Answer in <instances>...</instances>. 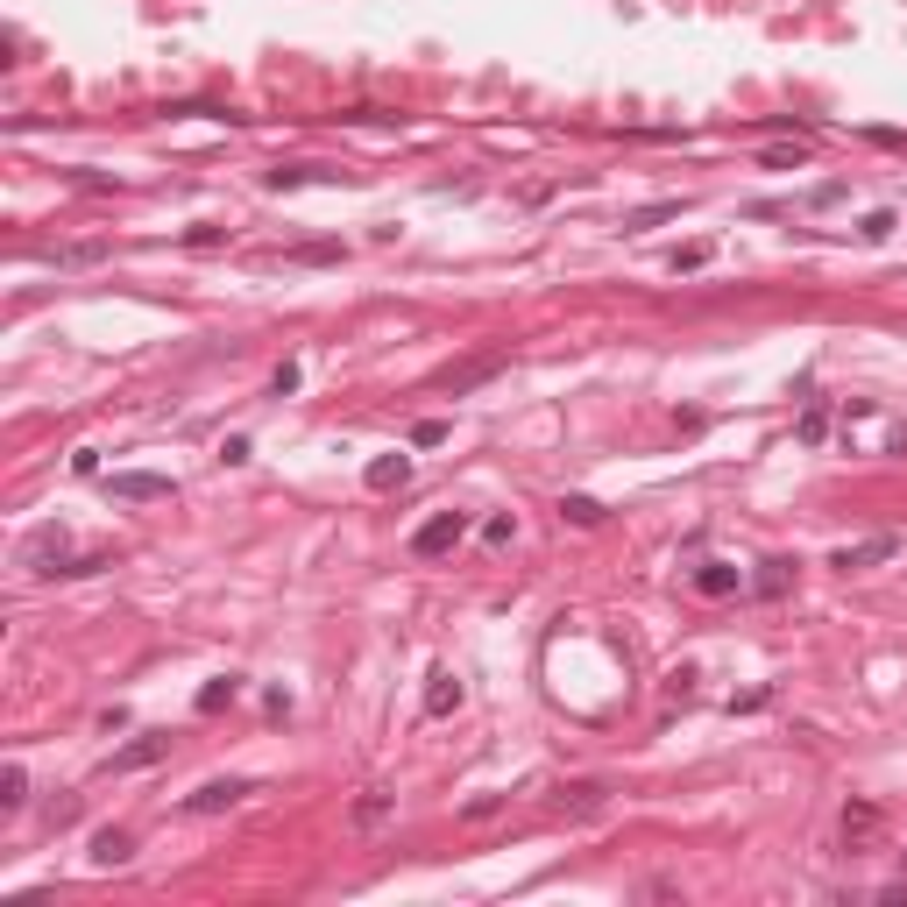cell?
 Masks as SVG:
<instances>
[{
    "label": "cell",
    "mask_w": 907,
    "mask_h": 907,
    "mask_svg": "<svg viewBox=\"0 0 907 907\" xmlns=\"http://www.w3.org/2000/svg\"><path fill=\"white\" fill-rule=\"evenodd\" d=\"M504 348H475V355H461V362H447V369H433V390L440 397H468V390H482V383H497L504 376Z\"/></svg>",
    "instance_id": "obj_1"
},
{
    "label": "cell",
    "mask_w": 907,
    "mask_h": 907,
    "mask_svg": "<svg viewBox=\"0 0 907 907\" xmlns=\"http://www.w3.org/2000/svg\"><path fill=\"white\" fill-rule=\"evenodd\" d=\"M461 539H468V518L461 511H433L419 532H411V553H419V560H447Z\"/></svg>",
    "instance_id": "obj_2"
},
{
    "label": "cell",
    "mask_w": 907,
    "mask_h": 907,
    "mask_svg": "<svg viewBox=\"0 0 907 907\" xmlns=\"http://www.w3.org/2000/svg\"><path fill=\"white\" fill-rule=\"evenodd\" d=\"M249 794H256V780H234V773H227V780L192 787V794H185V815H227L234 801H249Z\"/></svg>",
    "instance_id": "obj_3"
},
{
    "label": "cell",
    "mask_w": 907,
    "mask_h": 907,
    "mask_svg": "<svg viewBox=\"0 0 907 907\" xmlns=\"http://www.w3.org/2000/svg\"><path fill=\"white\" fill-rule=\"evenodd\" d=\"M844 851H872L879 844V830H886V815H879V801H844Z\"/></svg>",
    "instance_id": "obj_4"
},
{
    "label": "cell",
    "mask_w": 907,
    "mask_h": 907,
    "mask_svg": "<svg viewBox=\"0 0 907 907\" xmlns=\"http://www.w3.org/2000/svg\"><path fill=\"white\" fill-rule=\"evenodd\" d=\"M22 567L57 574V567H64V525H36V532L22 539Z\"/></svg>",
    "instance_id": "obj_5"
},
{
    "label": "cell",
    "mask_w": 907,
    "mask_h": 907,
    "mask_svg": "<svg viewBox=\"0 0 907 907\" xmlns=\"http://www.w3.org/2000/svg\"><path fill=\"white\" fill-rule=\"evenodd\" d=\"M114 497H121V504H163V497H178V482H171V475H142V468H128V475H114Z\"/></svg>",
    "instance_id": "obj_6"
},
{
    "label": "cell",
    "mask_w": 907,
    "mask_h": 907,
    "mask_svg": "<svg viewBox=\"0 0 907 907\" xmlns=\"http://www.w3.org/2000/svg\"><path fill=\"white\" fill-rule=\"evenodd\" d=\"M156 759H171V737H163V730L135 737V745H121V752L107 759V773H142V766H156Z\"/></svg>",
    "instance_id": "obj_7"
},
{
    "label": "cell",
    "mask_w": 907,
    "mask_h": 907,
    "mask_svg": "<svg viewBox=\"0 0 907 907\" xmlns=\"http://www.w3.org/2000/svg\"><path fill=\"white\" fill-rule=\"evenodd\" d=\"M893 553H900V539H893V532H872V539H858V546H837L830 567L851 574V567H879V560H893Z\"/></svg>",
    "instance_id": "obj_8"
},
{
    "label": "cell",
    "mask_w": 907,
    "mask_h": 907,
    "mask_svg": "<svg viewBox=\"0 0 907 907\" xmlns=\"http://www.w3.org/2000/svg\"><path fill=\"white\" fill-rule=\"evenodd\" d=\"M688 582H695V596H709V603H723V596H737V589H745V574H737L730 560H702V567L688 574Z\"/></svg>",
    "instance_id": "obj_9"
},
{
    "label": "cell",
    "mask_w": 907,
    "mask_h": 907,
    "mask_svg": "<svg viewBox=\"0 0 907 907\" xmlns=\"http://www.w3.org/2000/svg\"><path fill=\"white\" fill-rule=\"evenodd\" d=\"M603 801H610V787H603V780H574V787H560V794H553V808H560V815H596Z\"/></svg>",
    "instance_id": "obj_10"
},
{
    "label": "cell",
    "mask_w": 907,
    "mask_h": 907,
    "mask_svg": "<svg viewBox=\"0 0 907 907\" xmlns=\"http://www.w3.org/2000/svg\"><path fill=\"white\" fill-rule=\"evenodd\" d=\"M362 482H369V489H404V482H411V454H376V461L362 468Z\"/></svg>",
    "instance_id": "obj_11"
},
{
    "label": "cell",
    "mask_w": 907,
    "mask_h": 907,
    "mask_svg": "<svg viewBox=\"0 0 907 907\" xmlns=\"http://www.w3.org/2000/svg\"><path fill=\"white\" fill-rule=\"evenodd\" d=\"M461 709V681L440 667V674H426V716H454Z\"/></svg>",
    "instance_id": "obj_12"
},
{
    "label": "cell",
    "mask_w": 907,
    "mask_h": 907,
    "mask_svg": "<svg viewBox=\"0 0 907 907\" xmlns=\"http://www.w3.org/2000/svg\"><path fill=\"white\" fill-rule=\"evenodd\" d=\"M681 206H688V199H652V206H631V213H624V234H645V227H659V220H681Z\"/></svg>",
    "instance_id": "obj_13"
},
{
    "label": "cell",
    "mask_w": 907,
    "mask_h": 907,
    "mask_svg": "<svg viewBox=\"0 0 907 907\" xmlns=\"http://www.w3.org/2000/svg\"><path fill=\"white\" fill-rule=\"evenodd\" d=\"M128 858H135V837L128 830H100L93 837V865H128Z\"/></svg>",
    "instance_id": "obj_14"
},
{
    "label": "cell",
    "mask_w": 907,
    "mask_h": 907,
    "mask_svg": "<svg viewBox=\"0 0 907 907\" xmlns=\"http://www.w3.org/2000/svg\"><path fill=\"white\" fill-rule=\"evenodd\" d=\"M752 589H759V596H766V603H780V596H787V589H794V560H766V567H759V582H752Z\"/></svg>",
    "instance_id": "obj_15"
},
{
    "label": "cell",
    "mask_w": 907,
    "mask_h": 907,
    "mask_svg": "<svg viewBox=\"0 0 907 907\" xmlns=\"http://www.w3.org/2000/svg\"><path fill=\"white\" fill-rule=\"evenodd\" d=\"M794 433H801V447H822V440H830V404H808Z\"/></svg>",
    "instance_id": "obj_16"
},
{
    "label": "cell",
    "mask_w": 907,
    "mask_h": 907,
    "mask_svg": "<svg viewBox=\"0 0 907 907\" xmlns=\"http://www.w3.org/2000/svg\"><path fill=\"white\" fill-rule=\"evenodd\" d=\"M312 178H326L319 163H277V171H270V192H291V185H312Z\"/></svg>",
    "instance_id": "obj_17"
},
{
    "label": "cell",
    "mask_w": 907,
    "mask_h": 907,
    "mask_svg": "<svg viewBox=\"0 0 907 907\" xmlns=\"http://www.w3.org/2000/svg\"><path fill=\"white\" fill-rule=\"evenodd\" d=\"M22 801H29V773H22V766H8V773H0V815H15Z\"/></svg>",
    "instance_id": "obj_18"
},
{
    "label": "cell",
    "mask_w": 907,
    "mask_h": 907,
    "mask_svg": "<svg viewBox=\"0 0 907 907\" xmlns=\"http://www.w3.org/2000/svg\"><path fill=\"white\" fill-rule=\"evenodd\" d=\"M234 695H241V681H234V674H227V681H206V688H199V716H213V709H227Z\"/></svg>",
    "instance_id": "obj_19"
},
{
    "label": "cell",
    "mask_w": 907,
    "mask_h": 907,
    "mask_svg": "<svg viewBox=\"0 0 907 907\" xmlns=\"http://www.w3.org/2000/svg\"><path fill=\"white\" fill-rule=\"evenodd\" d=\"M560 518L567 525H603V504L596 497H560Z\"/></svg>",
    "instance_id": "obj_20"
},
{
    "label": "cell",
    "mask_w": 907,
    "mask_h": 907,
    "mask_svg": "<svg viewBox=\"0 0 907 907\" xmlns=\"http://www.w3.org/2000/svg\"><path fill=\"white\" fill-rule=\"evenodd\" d=\"M383 815H390V794H383V787H369V794L355 801V822H362V830H376Z\"/></svg>",
    "instance_id": "obj_21"
},
{
    "label": "cell",
    "mask_w": 907,
    "mask_h": 907,
    "mask_svg": "<svg viewBox=\"0 0 907 907\" xmlns=\"http://www.w3.org/2000/svg\"><path fill=\"white\" fill-rule=\"evenodd\" d=\"M808 163V149L801 142H780V149H766V171H801Z\"/></svg>",
    "instance_id": "obj_22"
},
{
    "label": "cell",
    "mask_w": 907,
    "mask_h": 907,
    "mask_svg": "<svg viewBox=\"0 0 907 907\" xmlns=\"http://www.w3.org/2000/svg\"><path fill=\"white\" fill-rule=\"evenodd\" d=\"M341 256V241H298L291 249V263H334Z\"/></svg>",
    "instance_id": "obj_23"
},
{
    "label": "cell",
    "mask_w": 907,
    "mask_h": 907,
    "mask_svg": "<svg viewBox=\"0 0 907 907\" xmlns=\"http://www.w3.org/2000/svg\"><path fill=\"white\" fill-rule=\"evenodd\" d=\"M43 822H50V830H64V822H78V794H57V801L43 808Z\"/></svg>",
    "instance_id": "obj_24"
},
{
    "label": "cell",
    "mask_w": 907,
    "mask_h": 907,
    "mask_svg": "<svg viewBox=\"0 0 907 907\" xmlns=\"http://www.w3.org/2000/svg\"><path fill=\"white\" fill-rule=\"evenodd\" d=\"M440 440H447L440 419H419V426H411V447H440Z\"/></svg>",
    "instance_id": "obj_25"
},
{
    "label": "cell",
    "mask_w": 907,
    "mask_h": 907,
    "mask_svg": "<svg viewBox=\"0 0 907 907\" xmlns=\"http://www.w3.org/2000/svg\"><path fill=\"white\" fill-rule=\"evenodd\" d=\"M497 808H504V794H475V801H468L461 815H468V822H489V815H497Z\"/></svg>",
    "instance_id": "obj_26"
},
{
    "label": "cell",
    "mask_w": 907,
    "mask_h": 907,
    "mask_svg": "<svg viewBox=\"0 0 907 907\" xmlns=\"http://www.w3.org/2000/svg\"><path fill=\"white\" fill-rule=\"evenodd\" d=\"M702 263H709V241H688V249L674 256V270H702Z\"/></svg>",
    "instance_id": "obj_27"
},
{
    "label": "cell",
    "mask_w": 907,
    "mask_h": 907,
    "mask_svg": "<svg viewBox=\"0 0 907 907\" xmlns=\"http://www.w3.org/2000/svg\"><path fill=\"white\" fill-rule=\"evenodd\" d=\"M185 241H192V249H220V241H227V227H192Z\"/></svg>",
    "instance_id": "obj_28"
},
{
    "label": "cell",
    "mask_w": 907,
    "mask_h": 907,
    "mask_svg": "<svg viewBox=\"0 0 907 907\" xmlns=\"http://www.w3.org/2000/svg\"><path fill=\"white\" fill-rule=\"evenodd\" d=\"M511 532H518L511 518H489V525H482V539H489V546H511Z\"/></svg>",
    "instance_id": "obj_29"
},
{
    "label": "cell",
    "mask_w": 907,
    "mask_h": 907,
    "mask_svg": "<svg viewBox=\"0 0 907 907\" xmlns=\"http://www.w3.org/2000/svg\"><path fill=\"white\" fill-rule=\"evenodd\" d=\"M858 234H865V241H886V234H893V213H872V220H865Z\"/></svg>",
    "instance_id": "obj_30"
},
{
    "label": "cell",
    "mask_w": 907,
    "mask_h": 907,
    "mask_svg": "<svg viewBox=\"0 0 907 907\" xmlns=\"http://www.w3.org/2000/svg\"><path fill=\"white\" fill-rule=\"evenodd\" d=\"M270 390H277V397H291V390H298V362H284V369L270 376Z\"/></svg>",
    "instance_id": "obj_31"
}]
</instances>
